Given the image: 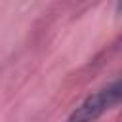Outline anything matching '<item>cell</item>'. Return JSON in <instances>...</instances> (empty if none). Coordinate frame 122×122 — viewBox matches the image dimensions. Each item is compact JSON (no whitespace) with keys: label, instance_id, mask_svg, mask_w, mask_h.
<instances>
[{"label":"cell","instance_id":"obj_1","mask_svg":"<svg viewBox=\"0 0 122 122\" xmlns=\"http://www.w3.org/2000/svg\"><path fill=\"white\" fill-rule=\"evenodd\" d=\"M120 82L114 80L95 93L88 95L67 118V122H95L107 111L114 109L120 103Z\"/></svg>","mask_w":122,"mask_h":122}]
</instances>
